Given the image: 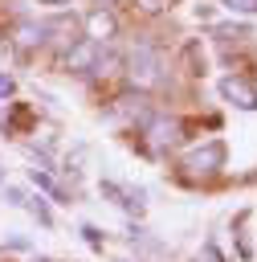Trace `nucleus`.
I'll use <instances>...</instances> for the list:
<instances>
[{
	"mask_svg": "<svg viewBox=\"0 0 257 262\" xmlns=\"http://www.w3.org/2000/svg\"><path fill=\"white\" fill-rule=\"evenodd\" d=\"M102 4H114V0H102Z\"/></svg>",
	"mask_w": 257,
	"mask_h": 262,
	"instance_id": "16",
	"label": "nucleus"
},
{
	"mask_svg": "<svg viewBox=\"0 0 257 262\" xmlns=\"http://www.w3.org/2000/svg\"><path fill=\"white\" fill-rule=\"evenodd\" d=\"M184 70H188V74H204V53H200V41H188V45H184Z\"/></svg>",
	"mask_w": 257,
	"mask_h": 262,
	"instance_id": "9",
	"label": "nucleus"
},
{
	"mask_svg": "<svg viewBox=\"0 0 257 262\" xmlns=\"http://www.w3.org/2000/svg\"><path fill=\"white\" fill-rule=\"evenodd\" d=\"M0 94H12V78L8 74H0Z\"/></svg>",
	"mask_w": 257,
	"mask_h": 262,
	"instance_id": "14",
	"label": "nucleus"
},
{
	"mask_svg": "<svg viewBox=\"0 0 257 262\" xmlns=\"http://www.w3.org/2000/svg\"><path fill=\"white\" fill-rule=\"evenodd\" d=\"M102 45L98 41H73L69 49H65V57H61V66L65 70H73V74H90V70H98V61H102V53H98Z\"/></svg>",
	"mask_w": 257,
	"mask_h": 262,
	"instance_id": "2",
	"label": "nucleus"
},
{
	"mask_svg": "<svg viewBox=\"0 0 257 262\" xmlns=\"http://www.w3.org/2000/svg\"><path fill=\"white\" fill-rule=\"evenodd\" d=\"M220 4L233 12H257V0H220Z\"/></svg>",
	"mask_w": 257,
	"mask_h": 262,
	"instance_id": "12",
	"label": "nucleus"
},
{
	"mask_svg": "<svg viewBox=\"0 0 257 262\" xmlns=\"http://www.w3.org/2000/svg\"><path fill=\"white\" fill-rule=\"evenodd\" d=\"M45 33H49V25L24 20V25L16 29V45H20V49H37V45H45Z\"/></svg>",
	"mask_w": 257,
	"mask_h": 262,
	"instance_id": "7",
	"label": "nucleus"
},
{
	"mask_svg": "<svg viewBox=\"0 0 257 262\" xmlns=\"http://www.w3.org/2000/svg\"><path fill=\"white\" fill-rule=\"evenodd\" d=\"M102 192H106V196H114V205H122L126 213H143V201H139V192L131 196L126 188H118V184H110V180L102 184Z\"/></svg>",
	"mask_w": 257,
	"mask_h": 262,
	"instance_id": "8",
	"label": "nucleus"
},
{
	"mask_svg": "<svg viewBox=\"0 0 257 262\" xmlns=\"http://www.w3.org/2000/svg\"><path fill=\"white\" fill-rule=\"evenodd\" d=\"M184 168H188V172H196V176H212L216 168H224V143H220V139H212V143H204V147L188 151Z\"/></svg>",
	"mask_w": 257,
	"mask_h": 262,
	"instance_id": "3",
	"label": "nucleus"
},
{
	"mask_svg": "<svg viewBox=\"0 0 257 262\" xmlns=\"http://www.w3.org/2000/svg\"><path fill=\"white\" fill-rule=\"evenodd\" d=\"M33 184H41V188H45V192H53L57 201H65V188H61V184H57L53 176H45V172H37V168H33Z\"/></svg>",
	"mask_w": 257,
	"mask_h": 262,
	"instance_id": "10",
	"label": "nucleus"
},
{
	"mask_svg": "<svg viewBox=\"0 0 257 262\" xmlns=\"http://www.w3.org/2000/svg\"><path fill=\"white\" fill-rule=\"evenodd\" d=\"M86 37H90V41H98V45H102V41H110V37H118V20L110 16V8H106V4H102V8H94V12L86 16Z\"/></svg>",
	"mask_w": 257,
	"mask_h": 262,
	"instance_id": "5",
	"label": "nucleus"
},
{
	"mask_svg": "<svg viewBox=\"0 0 257 262\" xmlns=\"http://www.w3.org/2000/svg\"><path fill=\"white\" fill-rule=\"evenodd\" d=\"M41 4H53V8H61V4H69V0H41Z\"/></svg>",
	"mask_w": 257,
	"mask_h": 262,
	"instance_id": "15",
	"label": "nucleus"
},
{
	"mask_svg": "<svg viewBox=\"0 0 257 262\" xmlns=\"http://www.w3.org/2000/svg\"><path fill=\"white\" fill-rule=\"evenodd\" d=\"M147 16H155V12H163V8H171V0H135Z\"/></svg>",
	"mask_w": 257,
	"mask_h": 262,
	"instance_id": "11",
	"label": "nucleus"
},
{
	"mask_svg": "<svg viewBox=\"0 0 257 262\" xmlns=\"http://www.w3.org/2000/svg\"><path fill=\"white\" fill-rule=\"evenodd\" d=\"M82 233H86V242H90V246H102V233H98V229H94V225H86V229H82Z\"/></svg>",
	"mask_w": 257,
	"mask_h": 262,
	"instance_id": "13",
	"label": "nucleus"
},
{
	"mask_svg": "<svg viewBox=\"0 0 257 262\" xmlns=\"http://www.w3.org/2000/svg\"><path fill=\"white\" fill-rule=\"evenodd\" d=\"M147 135H151L155 147H175L179 143V123L175 119H151L147 123Z\"/></svg>",
	"mask_w": 257,
	"mask_h": 262,
	"instance_id": "6",
	"label": "nucleus"
},
{
	"mask_svg": "<svg viewBox=\"0 0 257 262\" xmlns=\"http://www.w3.org/2000/svg\"><path fill=\"white\" fill-rule=\"evenodd\" d=\"M220 94H224L233 106H241V111H257V86H253L249 78H241V74H228V78L220 82Z\"/></svg>",
	"mask_w": 257,
	"mask_h": 262,
	"instance_id": "4",
	"label": "nucleus"
},
{
	"mask_svg": "<svg viewBox=\"0 0 257 262\" xmlns=\"http://www.w3.org/2000/svg\"><path fill=\"white\" fill-rule=\"evenodd\" d=\"M126 78H131V86H139V90L159 86V82H163V61H159V53H155L151 45H139V49L126 57Z\"/></svg>",
	"mask_w": 257,
	"mask_h": 262,
	"instance_id": "1",
	"label": "nucleus"
}]
</instances>
